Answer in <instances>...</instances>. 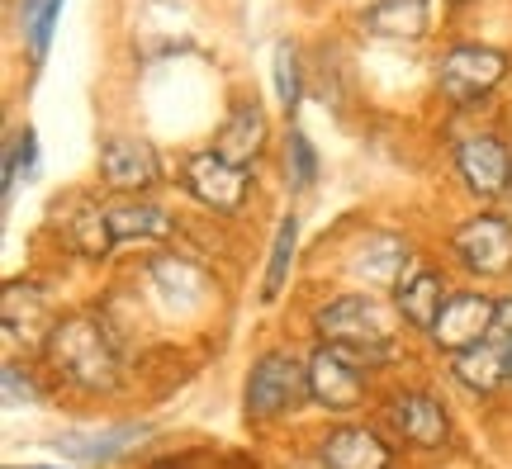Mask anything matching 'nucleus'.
I'll return each instance as SVG.
<instances>
[{
  "mask_svg": "<svg viewBox=\"0 0 512 469\" xmlns=\"http://www.w3.org/2000/svg\"><path fill=\"white\" fill-rule=\"evenodd\" d=\"M48 361L76 389H114L119 379V351L100 318H67L48 332Z\"/></svg>",
  "mask_w": 512,
  "mask_h": 469,
  "instance_id": "1",
  "label": "nucleus"
},
{
  "mask_svg": "<svg viewBox=\"0 0 512 469\" xmlns=\"http://www.w3.org/2000/svg\"><path fill=\"white\" fill-rule=\"evenodd\" d=\"M318 332L323 346L347 351L356 365H384L394 351V323H389V308L380 299L366 294H347V299H332L318 313Z\"/></svg>",
  "mask_w": 512,
  "mask_h": 469,
  "instance_id": "2",
  "label": "nucleus"
},
{
  "mask_svg": "<svg viewBox=\"0 0 512 469\" xmlns=\"http://www.w3.org/2000/svg\"><path fill=\"white\" fill-rule=\"evenodd\" d=\"M508 72V57L498 48H479V43H460L441 57L437 67V91L451 100V105H470L479 95H489Z\"/></svg>",
  "mask_w": 512,
  "mask_h": 469,
  "instance_id": "3",
  "label": "nucleus"
},
{
  "mask_svg": "<svg viewBox=\"0 0 512 469\" xmlns=\"http://www.w3.org/2000/svg\"><path fill=\"white\" fill-rule=\"evenodd\" d=\"M304 394H309V370L285 351H271L247 375V417H285Z\"/></svg>",
  "mask_w": 512,
  "mask_h": 469,
  "instance_id": "4",
  "label": "nucleus"
},
{
  "mask_svg": "<svg viewBox=\"0 0 512 469\" xmlns=\"http://www.w3.org/2000/svg\"><path fill=\"white\" fill-rule=\"evenodd\" d=\"M451 252L470 275H508L512 271V223L498 214H475L451 237Z\"/></svg>",
  "mask_w": 512,
  "mask_h": 469,
  "instance_id": "5",
  "label": "nucleus"
},
{
  "mask_svg": "<svg viewBox=\"0 0 512 469\" xmlns=\"http://www.w3.org/2000/svg\"><path fill=\"white\" fill-rule=\"evenodd\" d=\"M309 394L332 408V413H347L366 398V379H361V365L351 361L347 351L337 346H318L309 361Z\"/></svg>",
  "mask_w": 512,
  "mask_h": 469,
  "instance_id": "6",
  "label": "nucleus"
},
{
  "mask_svg": "<svg viewBox=\"0 0 512 469\" xmlns=\"http://www.w3.org/2000/svg\"><path fill=\"white\" fill-rule=\"evenodd\" d=\"M185 185H190V195L200 199V204L233 214V209H242V199L252 190V176L242 166L223 162L219 152H200V157L185 162Z\"/></svg>",
  "mask_w": 512,
  "mask_h": 469,
  "instance_id": "7",
  "label": "nucleus"
},
{
  "mask_svg": "<svg viewBox=\"0 0 512 469\" xmlns=\"http://www.w3.org/2000/svg\"><path fill=\"white\" fill-rule=\"evenodd\" d=\"M494 313H498V299H489V294H456V299H446L432 337H437V346H446V351L460 356V351H470V346L489 342Z\"/></svg>",
  "mask_w": 512,
  "mask_h": 469,
  "instance_id": "8",
  "label": "nucleus"
},
{
  "mask_svg": "<svg viewBox=\"0 0 512 469\" xmlns=\"http://www.w3.org/2000/svg\"><path fill=\"white\" fill-rule=\"evenodd\" d=\"M456 171L460 181L470 185V195L494 199L512 185V152L489 133H475L456 147Z\"/></svg>",
  "mask_w": 512,
  "mask_h": 469,
  "instance_id": "9",
  "label": "nucleus"
},
{
  "mask_svg": "<svg viewBox=\"0 0 512 469\" xmlns=\"http://www.w3.org/2000/svg\"><path fill=\"white\" fill-rule=\"evenodd\" d=\"M100 171L114 190H147L162 181V162L143 138H110L100 147Z\"/></svg>",
  "mask_w": 512,
  "mask_h": 469,
  "instance_id": "10",
  "label": "nucleus"
},
{
  "mask_svg": "<svg viewBox=\"0 0 512 469\" xmlns=\"http://www.w3.org/2000/svg\"><path fill=\"white\" fill-rule=\"evenodd\" d=\"M323 469H389V446L370 427H337L323 441Z\"/></svg>",
  "mask_w": 512,
  "mask_h": 469,
  "instance_id": "11",
  "label": "nucleus"
},
{
  "mask_svg": "<svg viewBox=\"0 0 512 469\" xmlns=\"http://www.w3.org/2000/svg\"><path fill=\"white\" fill-rule=\"evenodd\" d=\"M389 422L413 446H441L446 432H451V422H446V413H441V403L432 394H399L394 408H389Z\"/></svg>",
  "mask_w": 512,
  "mask_h": 469,
  "instance_id": "12",
  "label": "nucleus"
},
{
  "mask_svg": "<svg viewBox=\"0 0 512 469\" xmlns=\"http://www.w3.org/2000/svg\"><path fill=\"white\" fill-rule=\"evenodd\" d=\"M261 147H266V114H261L256 100H238L233 114H228V124H223L219 147H214V152H219L223 162L247 166Z\"/></svg>",
  "mask_w": 512,
  "mask_h": 469,
  "instance_id": "13",
  "label": "nucleus"
},
{
  "mask_svg": "<svg viewBox=\"0 0 512 469\" xmlns=\"http://www.w3.org/2000/svg\"><path fill=\"white\" fill-rule=\"evenodd\" d=\"M441 308H446V280L437 271H413L408 280H399V313L408 327H418V332H432L441 318Z\"/></svg>",
  "mask_w": 512,
  "mask_h": 469,
  "instance_id": "14",
  "label": "nucleus"
},
{
  "mask_svg": "<svg viewBox=\"0 0 512 469\" xmlns=\"http://www.w3.org/2000/svg\"><path fill=\"white\" fill-rule=\"evenodd\" d=\"M361 24L380 38H422L432 24V0H375Z\"/></svg>",
  "mask_w": 512,
  "mask_h": 469,
  "instance_id": "15",
  "label": "nucleus"
},
{
  "mask_svg": "<svg viewBox=\"0 0 512 469\" xmlns=\"http://www.w3.org/2000/svg\"><path fill=\"white\" fill-rule=\"evenodd\" d=\"M456 379L470 384L475 394H494L503 379H512V365H508V346L503 342H479L470 351L456 356Z\"/></svg>",
  "mask_w": 512,
  "mask_h": 469,
  "instance_id": "16",
  "label": "nucleus"
},
{
  "mask_svg": "<svg viewBox=\"0 0 512 469\" xmlns=\"http://www.w3.org/2000/svg\"><path fill=\"white\" fill-rule=\"evenodd\" d=\"M105 218H110V237L114 242H133V237H166L171 233V218L157 204H138V199H119V204H105Z\"/></svg>",
  "mask_w": 512,
  "mask_h": 469,
  "instance_id": "17",
  "label": "nucleus"
},
{
  "mask_svg": "<svg viewBox=\"0 0 512 469\" xmlns=\"http://www.w3.org/2000/svg\"><path fill=\"white\" fill-rule=\"evenodd\" d=\"M351 266L366 275L370 285H399L403 266H408V247H403V242H370Z\"/></svg>",
  "mask_w": 512,
  "mask_h": 469,
  "instance_id": "18",
  "label": "nucleus"
},
{
  "mask_svg": "<svg viewBox=\"0 0 512 469\" xmlns=\"http://www.w3.org/2000/svg\"><path fill=\"white\" fill-rule=\"evenodd\" d=\"M294 237H299V223L280 218V233H275V247H271V266H266V285H261V299H280L285 289V275H290V261H294Z\"/></svg>",
  "mask_w": 512,
  "mask_h": 469,
  "instance_id": "19",
  "label": "nucleus"
},
{
  "mask_svg": "<svg viewBox=\"0 0 512 469\" xmlns=\"http://www.w3.org/2000/svg\"><path fill=\"white\" fill-rule=\"evenodd\" d=\"M57 15H62V0H19V19H24V34L34 43V57L48 53Z\"/></svg>",
  "mask_w": 512,
  "mask_h": 469,
  "instance_id": "20",
  "label": "nucleus"
},
{
  "mask_svg": "<svg viewBox=\"0 0 512 469\" xmlns=\"http://www.w3.org/2000/svg\"><path fill=\"white\" fill-rule=\"evenodd\" d=\"M72 242H76V252H86V256H105L114 247V237H110V218H105V209H81L72 223Z\"/></svg>",
  "mask_w": 512,
  "mask_h": 469,
  "instance_id": "21",
  "label": "nucleus"
},
{
  "mask_svg": "<svg viewBox=\"0 0 512 469\" xmlns=\"http://www.w3.org/2000/svg\"><path fill=\"white\" fill-rule=\"evenodd\" d=\"M133 441H143V432H114V436H100V441H57V451L62 455H76V460H110V455H119L124 446H133Z\"/></svg>",
  "mask_w": 512,
  "mask_h": 469,
  "instance_id": "22",
  "label": "nucleus"
},
{
  "mask_svg": "<svg viewBox=\"0 0 512 469\" xmlns=\"http://www.w3.org/2000/svg\"><path fill=\"white\" fill-rule=\"evenodd\" d=\"M313 176H318V152H313L309 133H304V128H290V185L294 190H309Z\"/></svg>",
  "mask_w": 512,
  "mask_h": 469,
  "instance_id": "23",
  "label": "nucleus"
},
{
  "mask_svg": "<svg viewBox=\"0 0 512 469\" xmlns=\"http://www.w3.org/2000/svg\"><path fill=\"white\" fill-rule=\"evenodd\" d=\"M275 91H280L285 109H299V57H294L290 43L275 48Z\"/></svg>",
  "mask_w": 512,
  "mask_h": 469,
  "instance_id": "24",
  "label": "nucleus"
},
{
  "mask_svg": "<svg viewBox=\"0 0 512 469\" xmlns=\"http://www.w3.org/2000/svg\"><path fill=\"white\" fill-rule=\"evenodd\" d=\"M29 166H34V133L24 128V133H15V147H10V157H5V190L15 185L19 171L29 176Z\"/></svg>",
  "mask_w": 512,
  "mask_h": 469,
  "instance_id": "25",
  "label": "nucleus"
},
{
  "mask_svg": "<svg viewBox=\"0 0 512 469\" xmlns=\"http://www.w3.org/2000/svg\"><path fill=\"white\" fill-rule=\"evenodd\" d=\"M5 398H10V403H29V398H34L29 375H19L15 365H5Z\"/></svg>",
  "mask_w": 512,
  "mask_h": 469,
  "instance_id": "26",
  "label": "nucleus"
},
{
  "mask_svg": "<svg viewBox=\"0 0 512 469\" xmlns=\"http://www.w3.org/2000/svg\"><path fill=\"white\" fill-rule=\"evenodd\" d=\"M494 337L503 346H512V299H498V313H494Z\"/></svg>",
  "mask_w": 512,
  "mask_h": 469,
  "instance_id": "27",
  "label": "nucleus"
},
{
  "mask_svg": "<svg viewBox=\"0 0 512 469\" xmlns=\"http://www.w3.org/2000/svg\"><path fill=\"white\" fill-rule=\"evenodd\" d=\"M508 365H512V346H508Z\"/></svg>",
  "mask_w": 512,
  "mask_h": 469,
  "instance_id": "28",
  "label": "nucleus"
}]
</instances>
